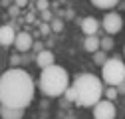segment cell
Segmentation results:
<instances>
[{
  "instance_id": "cell-14",
  "label": "cell",
  "mask_w": 125,
  "mask_h": 119,
  "mask_svg": "<svg viewBox=\"0 0 125 119\" xmlns=\"http://www.w3.org/2000/svg\"><path fill=\"white\" fill-rule=\"evenodd\" d=\"M105 60H107V56H105V52L103 50H97V52H93V62H95V66H103L105 64Z\"/></svg>"
},
{
  "instance_id": "cell-1",
  "label": "cell",
  "mask_w": 125,
  "mask_h": 119,
  "mask_svg": "<svg viewBox=\"0 0 125 119\" xmlns=\"http://www.w3.org/2000/svg\"><path fill=\"white\" fill-rule=\"evenodd\" d=\"M34 79L20 68L6 69L0 76V105L26 109L34 99Z\"/></svg>"
},
{
  "instance_id": "cell-23",
  "label": "cell",
  "mask_w": 125,
  "mask_h": 119,
  "mask_svg": "<svg viewBox=\"0 0 125 119\" xmlns=\"http://www.w3.org/2000/svg\"><path fill=\"white\" fill-rule=\"evenodd\" d=\"M32 48L36 50V52H40V50H44V46H42V44L38 42V44H32Z\"/></svg>"
},
{
  "instance_id": "cell-11",
  "label": "cell",
  "mask_w": 125,
  "mask_h": 119,
  "mask_svg": "<svg viewBox=\"0 0 125 119\" xmlns=\"http://www.w3.org/2000/svg\"><path fill=\"white\" fill-rule=\"evenodd\" d=\"M14 38H16V32L12 26H0V44L2 46H12Z\"/></svg>"
},
{
  "instance_id": "cell-20",
  "label": "cell",
  "mask_w": 125,
  "mask_h": 119,
  "mask_svg": "<svg viewBox=\"0 0 125 119\" xmlns=\"http://www.w3.org/2000/svg\"><path fill=\"white\" fill-rule=\"evenodd\" d=\"M115 89H117V93H125V79H123V81H121Z\"/></svg>"
},
{
  "instance_id": "cell-12",
  "label": "cell",
  "mask_w": 125,
  "mask_h": 119,
  "mask_svg": "<svg viewBox=\"0 0 125 119\" xmlns=\"http://www.w3.org/2000/svg\"><path fill=\"white\" fill-rule=\"evenodd\" d=\"M83 48H85V52H89V54L97 52V50H99V38H97V34L85 36V40H83Z\"/></svg>"
},
{
  "instance_id": "cell-19",
  "label": "cell",
  "mask_w": 125,
  "mask_h": 119,
  "mask_svg": "<svg viewBox=\"0 0 125 119\" xmlns=\"http://www.w3.org/2000/svg\"><path fill=\"white\" fill-rule=\"evenodd\" d=\"M50 28L54 30V32H60V30H62V22H60V20H52Z\"/></svg>"
},
{
  "instance_id": "cell-13",
  "label": "cell",
  "mask_w": 125,
  "mask_h": 119,
  "mask_svg": "<svg viewBox=\"0 0 125 119\" xmlns=\"http://www.w3.org/2000/svg\"><path fill=\"white\" fill-rule=\"evenodd\" d=\"M117 2H119V0H91V4L95 6V8H103V10L117 6Z\"/></svg>"
},
{
  "instance_id": "cell-5",
  "label": "cell",
  "mask_w": 125,
  "mask_h": 119,
  "mask_svg": "<svg viewBox=\"0 0 125 119\" xmlns=\"http://www.w3.org/2000/svg\"><path fill=\"white\" fill-rule=\"evenodd\" d=\"M93 119H115V105L109 99H99L93 105Z\"/></svg>"
},
{
  "instance_id": "cell-24",
  "label": "cell",
  "mask_w": 125,
  "mask_h": 119,
  "mask_svg": "<svg viewBox=\"0 0 125 119\" xmlns=\"http://www.w3.org/2000/svg\"><path fill=\"white\" fill-rule=\"evenodd\" d=\"M50 32V26L48 24H42V34H48Z\"/></svg>"
},
{
  "instance_id": "cell-25",
  "label": "cell",
  "mask_w": 125,
  "mask_h": 119,
  "mask_svg": "<svg viewBox=\"0 0 125 119\" xmlns=\"http://www.w3.org/2000/svg\"><path fill=\"white\" fill-rule=\"evenodd\" d=\"M26 22H34V14H28V16H26Z\"/></svg>"
},
{
  "instance_id": "cell-27",
  "label": "cell",
  "mask_w": 125,
  "mask_h": 119,
  "mask_svg": "<svg viewBox=\"0 0 125 119\" xmlns=\"http://www.w3.org/2000/svg\"><path fill=\"white\" fill-rule=\"evenodd\" d=\"M123 52H125V48H123Z\"/></svg>"
},
{
  "instance_id": "cell-26",
  "label": "cell",
  "mask_w": 125,
  "mask_h": 119,
  "mask_svg": "<svg viewBox=\"0 0 125 119\" xmlns=\"http://www.w3.org/2000/svg\"><path fill=\"white\" fill-rule=\"evenodd\" d=\"M68 119H73V117H68Z\"/></svg>"
},
{
  "instance_id": "cell-4",
  "label": "cell",
  "mask_w": 125,
  "mask_h": 119,
  "mask_svg": "<svg viewBox=\"0 0 125 119\" xmlns=\"http://www.w3.org/2000/svg\"><path fill=\"white\" fill-rule=\"evenodd\" d=\"M101 81L111 85V87H117L123 79H125V64L117 58H107L105 64L101 66Z\"/></svg>"
},
{
  "instance_id": "cell-22",
  "label": "cell",
  "mask_w": 125,
  "mask_h": 119,
  "mask_svg": "<svg viewBox=\"0 0 125 119\" xmlns=\"http://www.w3.org/2000/svg\"><path fill=\"white\" fill-rule=\"evenodd\" d=\"M42 16H44V20H46V22H50V20H52V14H50L48 10H44V12H42Z\"/></svg>"
},
{
  "instance_id": "cell-15",
  "label": "cell",
  "mask_w": 125,
  "mask_h": 119,
  "mask_svg": "<svg viewBox=\"0 0 125 119\" xmlns=\"http://www.w3.org/2000/svg\"><path fill=\"white\" fill-rule=\"evenodd\" d=\"M111 48H113V40L109 38V36H107V38H101V40H99V50H103V52H109Z\"/></svg>"
},
{
  "instance_id": "cell-3",
  "label": "cell",
  "mask_w": 125,
  "mask_h": 119,
  "mask_svg": "<svg viewBox=\"0 0 125 119\" xmlns=\"http://www.w3.org/2000/svg\"><path fill=\"white\" fill-rule=\"evenodd\" d=\"M70 85V78H68V71L62 68V66H48L44 68L40 73V79H38V87L44 95L48 97H60L62 93L66 91V87Z\"/></svg>"
},
{
  "instance_id": "cell-8",
  "label": "cell",
  "mask_w": 125,
  "mask_h": 119,
  "mask_svg": "<svg viewBox=\"0 0 125 119\" xmlns=\"http://www.w3.org/2000/svg\"><path fill=\"white\" fill-rule=\"evenodd\" d=\"M0 117H2V119H22V117H24V109L0 105Z\"/></svg>"
},
{
  "instance_id": "cell-2",
  "label": "cell",
  "mask_w": 125,
  "mask_h": 119,
  "mask_svg": "<svg viewBox=\"0 0 125 119\" xmlns=\"http://www.w3.org/2000/svg\"><path fill=\"white\" fill-rule=\"evenodd\" d=\"M72 87L75 89V103L80 107H93L103 95V81L93 73H80Z\"/></svg>"
},
{
  "instance_id": "cell-18",
  "label": "cell",
  "mask_w": 125,
  "mask_h": 119,
  "mask_svg": "<svg viewBox=\"0 0 125 119\" xmlns=\"http://www.w3.org/2000/svg\"><path fill=\"white\" fill-rule=\"evenodd\" d=\"M48 8H50V2H48V0H38V10H40V12L48 10Z\"/></svg>"
},
{
  "instance_id": "cell-6",
  "label": "cell",
  "mask_w": 125,
  "mask_h": 119,
  "mask_svg": "<svg viewBox=\"0 0 125 119\" xmlns=\"http://www.w3.org/2000/svg\"><path fill=\"white\" fill-rule=\"evenodd\" d=\"M103 30L109 34V36H115L121 32V28H123V18L119 16L117 12H109L107 16H103V22H101Z\"/></svg>"
},
{
  "instance_id": "cell-21",
  "label": "cell",
  "mask_w": 125,
  "mask_h": 119,
  "mask_svg": "<svg viewBox=\"0 0 125 119\" xmlns=\"http://www.w3.org/2000/svg\"><path fill=\"white\" fill-rule=\"evenodd\" d=\"M16 2V6L18 8H24V6H28V0H14Z\"/></svg>"
},
{
  "instance_id": "cell-10",
  "label": "cell",
  "mask_w": 125,
  "mask_h": 119,
  "mask_svg": "<svg viewBox=\"0 0 125 119\" xmlns=\"http://www.w3.org/2000/svg\"><path fill=\"white\" fill-rule=\"evenodd\" d=\"M97 30H99V22H97L95 18L87 16V18L82 20V32H83L85 36H93V34H97Z\"/></svg>"
},
{
  "instance_id": "cell-17",
  "label": "cell",
  "mask_w": 125,
  "mask_h": 119,
  "mask_svg": "<svg viewBox=\"0 0 125 119\" xmlns=\"http://www.w3.org/2000/svg\"><path fill=\"white\" fill-rule=\"evenodd\" d=\"M103 95H105L109 101H113V99H117V95H119V93H117V89H115V87L109 85V87H107V91H103Z\"/></svg>"
},
{
  "instance_id": "cell-7",
  "label": "cell",
  "mask_w": 125,
  "mask_h": 119,
  "mask_svg": "<svg viewBox=\"0 0 125 119\" xmlns=\"http://www.w3.org/2000/svg\"><path fill=\"white\" fill-rule=\"evenodd\" d=\"M32 44H34V40H32V36H30L28 32H18L16 38H14V48H16L20 54L32 50Z\"/></svg>"
},
{
  "instance_id": "cell-16",
  "label": "cell",
  "mask_w": 125,
  "mask_h": 119,
  "mask_svg": "<svg viewBox=\"0 0 125 119\" xmlns=\"http://www.w3.org/2000/svg\"><path fill=\"white\" fill-rule=\"evenodd\" d=\"M62 95H66V99H68V101H73V103H75V99H77V95H75V89H73V87H70V85L66 87V91L62 93Z\"/></svg>"
},
{
  "instance_id": "cell-9",
  "label": "cell",
  "mask_w": 125,
  "mask_h": 119,
  "mask_svg": "<svg viewBox=\"0 0 125 119\" xmlns=\"http://www.w3.org/2000/svg\"><path fill=\"white\" fill-rule=\"evenodd\" d=\"M54 54L50 52V50H40L38 54H36V64H38V68H48V66H52L54 64Z\"/></svg>"
}]
</instances>
